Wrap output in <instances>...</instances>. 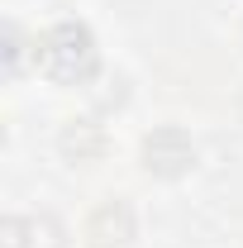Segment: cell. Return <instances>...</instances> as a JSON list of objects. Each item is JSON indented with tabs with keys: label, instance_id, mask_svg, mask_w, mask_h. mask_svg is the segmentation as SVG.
I'll return each instance as SVG.
<instances>
[{
	"label": "cell",
	"instance_id": "obj_1",
	"mask_svg": "<svg viewBox=\"0 0 243 248\" xmlns=\"http://www.w3.org/2000/svg\"><path fill=\"white\" fill-rule=\"evenodd\" d=\"M33 62H38L43 77H53L62 86H81V81L95 77V62H100L95 33L81 19H58L53 29L33 43Z\"/></svg>",
	"mask_w": 243,
	"mask_h": 248
},
{
	"label": "cell",
	"instance_id": "obj_2",
	"mask_svg": "<svg viewBox=\"0 0 243 248\" xmlns=\"http://www.w3.org/2000/svg\"><path fill=\"white\" fill-rule=\"evenodd\" d=\"M143 167H148L152 177H186L191 167H196V143H191V134L177 129V124H162V129H152L148 139H143Z\"/></svg>",
	"mask_w": 243,
	"mask_h": 248
},
{
	"label": "cell",
	"instance_id": "obj_3",
	"mask_svg": "<svg viewBox=\"0 0 243 248\" xmlns=\"http://www.w3.org/2000/svg\"><path fill=\"white\" fill-rule=\"evenodd\" d=\"M86 239H91V248H124L134 239V210L124 201L95 205V215L86 219Z\"/></svg>",
	"mask_w": 243,
	"mask_h": 248
},
{
	"label": "cell",
	"instance_id": "obj_4",
	"mask_svg": "<svg viewBox=\"0 0 243 248\" xmlns=\"http://www.w3.org/2000/svg\"><path fill=\"white\" fill-rule=\"evenodd\" d=\"M58 148H62L67 162H95L105 153V134H100L95 120H67L62 134H58Z\"/></svg>",
	"mask_w": 243,
	"mask_h": 248
},
{
	"label": "cell",
	"instance_id": "obj_5",
	"mask_svg": "<svg viewBox=\"0 0 243 248\" xmlns=\"http://www.w3.org/2000/svg\"><path fill=\"white\" fill-rule=\"evenodd\" d=\"M24 48H29V43H24V29H19L15 19H5V72H10V77L24 72Z\"/></svg>",
	"mask_w": 243,
	"mask_h": 248
},
{
	"label": "cell",
	"instance_id": "obj_6",
	"mask_svg": "<svg viewBox=\"0 0 243 248\" xmlns=\"http://www.w3.org/2000/svg\"><path fill=\"white\" fill-rule=\"evenodd\" d=\"M29 219L24 215H5L0 219V248H29Z\"/></svg>",
	"mask_w": 243,
	"mask_h": 248
}]
</instances>
